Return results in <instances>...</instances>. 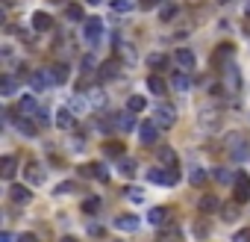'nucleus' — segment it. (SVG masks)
<instances>
[{"instance_id":"obj_2","label":"nucleus","mask_w":250,"mask_h":242,"mask_svg":"<svg viewBox=\"0 0 250 242\" xmlns=\"http://www.w3.org/2000/svg\"><path fill=\"white\" fill-rule=\"evenodd\" d=\"M153 183H162V186H176L180 183V175H176V168H168V171H162V168H150V175H147Z\"/></svg>"},{"instance_id":"obj_51","label":"nucleus","mask_w":250,"mask_h":242,"mask_svg":"<svg viewBox=\"0 0 250 242\" xmlns=\"http://www.w3.org/2000/svg\"><path fill=\"white\" fill-rule=\"evenodd\" d=\"M53 3H62V0H53Z\"/></svg>"},{"instance_id":"obj_5","label":"nucleus","mask_w":250,"mask_h":242,"mask_svg":"<svg viewBox=\"0 0 250 242\" xmlns=\"http://www.w3.org/2000/svg\"><path fill=\"white\" fill-rule=\"evenodd\" d=\"M153 121H156L159 127H171V124L176 121L174 107H165V103H159V107H156V113H153Z\"/></svg>"},{"instance_id":"obj_44","label":"nucleus","mask_w":250,"mask_h":242,"mask_svg":"<svg viewBox=\"0 0 250 242\" xmlns=\"http://www.w3.org/2000/svg\"><path fill=\"white\" fill-rule=\"evenodd\" d=\"M106 154H109V157H121V145H118V148L109 145V148H106Z\"/></svg>"},{"instance_id":"obj_21","label":"nucleus","mask_w":250,"mask_h":242,"mask_svg":"<svg viewBox=\"0 0 250 242\" xmlns=\"http://www.w3.org/2000/svg\"><path fill=\"white\" fill-rule=\"evenodd\" d=\"M147 222H150V225H165V222H168V210H162V207H153V210L147 213Z\"/></svg>"},{"instance_id":"obj_43","label":"nucleus","mask_w":250,"mask_h":242,"mask_svg":"<svg viewBox=\"0 0 250 242\" xmlns=\"http://www.w3.org/2000/svg\"><path fill=\"white\" fill-rule=\"evenodd\" d=\"M18 242H39V236H35V233H21Z\"/></svg>"},{"instance_id":"obj_52","label":"nucleus","mask_w":250,"mask_h":242,"mask_svg":"<svg viewBox=\"0 0 250 242\" xmlns=\"http://www.w3.org/2000/svg\"><path fill=\"white\" fill-rule=\"evenodd\" d=\"M221 3H230V0H221Z\"/></svg>"},{"instance_id":"obj_41","label":"nucleus","mask_w":250,"mask_h":242,"mask_svg":"<svg viewBox=\"0 0 250 242\" xmlns=\"http://www.w3.org/2000/svg\"><path fill=\"white\" fill-rule=\"evenodd\" d=\"M91 68H94V56L88 53V56H83V71L88 74V71H91Z\"/></svg>"},{"instance_id":"obj_6","label":"nucleus","mask_w":250,"mask_h":242,"mask_svg":"<svg viewBox=\"0 0 250 242\" xmlns=\"http://www.w3.org/2000/svg\"><path fill=\"white\" fill-rule=\"evenodd\" d=\"M174 59H176V65H180V71H191V68L197 65V59H194V53L189 48H176Z\"/></svg>"},{"instance_id":"obj_20","label":"nucleus","mask_w":250,"mask_h":242,"mask_svg":"<svg viewBox=\"0 0 250 242\" xmlns=\"http://www.w3.org/2000/svg\"><path fill=\"white\" fill-rule=\"evenodd\" d=\"M56 124H59L62 130H71V127H74V115H71V110H59V113H56Z\"/></svg>"},{"instance_id":"obj_53","label":"nucleus","mask_w":250,"mask_h":242,"mask_svg":"<svg viewBox=\"0 0 250 242\" xmlns=\"http://www.w3.org/2000/svg\"><path fill=\"white\" fill-rule=\"evenodd\" d=\"M118 242H121V239H118Z\"/></svg>"},{"instance_id":"obj_8","label":"nucleus","mask_w":250,"mask_h":242,"mask_svg":"<svg viewBox=\"0 0 250 242\" xmlns=\"http://www.w3.org/2000/svg\"><path fill=\"white\" fill-rule=\"evenodd\" d=\"M29 83H32L35 92H44L47 86H53V74L50 71H35V74H29Z\"/></svg>"},{"instance_id":"obj_42","label":"nucleus","mask_w":250,"mask_h":242,"mask_svg":"<svg viewBox=\"0 0 250 242\" xmlns=\"http://www.w3.org/2000/svg\"><path fill=\"white\" fill-rule=\"evenodd\" d=\"M65 192H74V183H59L56 186V195H65Z\"/></svg>"},{"instance_id":"obj_3","label":"nucleus","mask_w":250,"mask_h":242,"mask_svg":"<svg viewBox=\"0 0 250 242\" xmlns=\"http://www.w3.org/2000/svg\"><path fill=\"white\" fill-rule=\"evenodd\" d=\"M138 139H141V145H156V139H159V124H156V121H141V124H138Z\"/></svg>"},{"instance_id":"obj_4","label":"nucleus","mask_w":250,"mask_h":242,"mask_svg":"<svg viewBox=\"0 0 250 242\" xmlns=\"http://www.w3.org/2000/svg\"><path fill=\"white\" fill-rule=\"evenodd\" d=\"M233 198L238 201V204H244L247 198H250V180H247V175L244 171H235V180H233Z\"/></svg>"},{"instance_id":"obj_49","label":"nucleus","mask_w":250,"mask_h":242,"mask_svg":"<svg viewBox=\"0 0 250 242\" xmlns=\"http://www.w3.org/2000/svg\"><path fill=\"white\" fill-rule=\"evenodd\" d=\"M244 15H247V18H250V3H247V9H244Z\"/></svg>"},{"instance_id":"obj_50","label":"nucleus","mask_w":250,"mask_h":242,"mask_svg":"<svg viewBox=\"0 0 250 242\" xmlns=\"http://www.w3.org/2000/svg\"><path fill=\"white\" fill-rule=\"evenodd\" d=\"M86 3H100V0H86Z\"/></svg>"},{"instance_id":"obj_22","label":"nucleus","mask_w":250,"mask_h":242,"mask_svg":"<svg viewBox=\"0 0 250 242\" xmlns=\"http://www.w3.org/2000/svg\"><path fill=\"white\" fill-rule=\"evenodd\" d=\"M147 89H150L153 95H165V80H162L159 74H150V77H147Z\"/></svg>"},{"instance_id":"obj_23","label":"nucleus","mask_w":250,"mask_h":242,"mask_svg":"<svg viewBox=\"0 0 250 242\" xmlns=\"http://www.w3.org/2000/svg\"><path fill=\"white\" fill-rule=\"evenodd\" d=\"M115 12H121V15H127V12H132L135 9V0H112V3H109Z\"/></svg>"},{"instance_id":"obj_38","label":"nucleus","mask_w":250,"mask_h":242,"mask_svg":"<svg viewBox=\"0 0 250 242\" xmlns=\"http://www.w3.org/2000/svg\"><path fill=\"white\" fill-rule=\"evenodd\" d=\"M233 242H250V227H241V230H235Z\"/></svg>"},{"instance_id":"obj_9","label":"nucleus","mask_w":250,"mask_h":242,"mask_svg":"<svg viewBox=\"0 0 250 242\" xmlns=\"http://www.w3.org/2000/svg\"><path fill=\"white\" fill-rule=\"evenodd\" d=\"M230 157H233L235 162H244V160L250 157V145H247L244 139H238V145H235V139H230Z\"/></svg>"},{"instance_id":"obj_14","label":"nucleus","mask_w":250,"mask_h":242,"mask_svg":"<svg viewBox=\"0 0 250 242\" xmlns=\"http://www.w3.org/2000/svg\"><path fill=\"white\" fill-rule=\"evenodd\" d=\"M118 74H121V65H118L115 59H109V62L100 65V77H103V80H115Z\"/></svg>"},{"instance_id":"obj_36","label":"nucleus","mask_w":250,"mask_h":242,"mask_svg":"<svg viewBox=\"0 0 250 242\" xmlns=\"http://www.w3.org/2000/svg\"><path fill=\"white\" fill-rule=\"evenodd\" d=\"M88 97H91V100H88V103H91V107H103V103H106V95H103L100 89H94V92H91Z\"/></svg>"},{"instance_id":"obj_1","label":"nucleus","mask_w":250,"mask_h":242,"mask_svg":"<svg viewBox=\"0 0 250 242\" xmlns=\"http://www.w3.org/2000/svg\"><path fill=\"white\" fill-rule=\"evenodd\" d=\"M83 39H86V45H97L103 39V21L100 18H86L83 21Z\"/></svg>"},{"instance_id":"obj_25","label":"nucleus","mask_w":250,"mask_h":242,"mask_svg":"<svg viewBox=\"0 0 250 242\" xmlns=\"http://www.w3.org/2000/svg\"><path fill=\"white\" fill-rule=\"evenodd\" d=\"M200 210H203V213L218 210V198H215V195H203V198H200Z\"/></svg>"},{"instance_id":"obj_19","label":"nucleus","mask_w":250,"mask_h":242,"mask_svg":"<svg viewBox=\"0 0 250 242\" xmlns=\"http://www.w3.org/2000/svg\"><path fill=\"white\" fill-rule=\"evenodd\" d=\"M15 89H18L15 77H12V74H6V77H3V83H0V95H3V97H12V95H15Z\"/></svg>"},{"instance_id":"obj_12","label":"nucleus","mask_w":250,"mask_h":242,"mask_svg":"<svg viewBox=\"0 0 250 242\" xmlns=\"http://www.w3.org/2000/svg\"><path fill=\"white\" fill-rule=\"evenodd\" d=\"M50 27H53V21H50V15H47V12H32V30L47 32Z\"/></svg>"},{"instance_id":"obj_46","label":"nucleus","mask_w":250,"mask_h":242,"mask_svg":"<svg viewBox=\"0 0 250 242\" xmlns=\"http://www.w3.org/2000/svg\"><path fill=\"white\" fill-rule=\"evenodd\" d=\"M235 216H238V213L233 210V207H227V210H224V219H227V222H230V219H235Z\"/></svg>"},{"instance_id":"obj_18","label":"nucleus","mask_w":250,"mask_h":242,"mask_svg":"<svg viewBox=\"0 0 250 242\" xmlns=\"http://www.w3.org/2000/svg\"><path fill=\"white\" fill-rule=\"evenodd\" d=\"M189 183H191V186H203V183H206V168H200V165L189 168Z\"/></svg>"},{"instance_id":"obj_11","label":"nucleus","mask_w":250,"mask_h":242,"mask_svg":"<svg viewBox=\"0 0 250 242\" xmlns=\"http://www.w3.org/2000/svg\"><path fill=\"white\" fill-rule=\"evenodd\" d=\"M15 171H18V160L12 154L3 157V162H0V175H3V180H12L15 177Z\"/></svg>"},{"instance_id":"obj_33","label":"nucleus","mask_w":250,"mask_h":242,"mask_svg":"<svg viewBox=\"0 0 250 242\" xmlns=\"http://www.w3.org/2000/svg\"><path fill=\"white\" fill-rule=\"evenodd\" d=\"M39 168H42L39 162H29V165H27V175H29L32 183H39V180H42V171H39Z\"/></svg>"},{"instance_id":"obj_48","label":"nucleus","mask_w":250,"mask_h":242,"mask_svg":"<svg viewBox=\"0 0 250 242\" xmlns=\"http://www.w3.org/2000/svg\"><path fill=\"white\" fill-rule=\"evenodd\" d=\"M62 242H77V239L74 236H62Z\"/></svg>"},{"instance_id":"obj_26","label":"nucleus","mask_w":250,"mask_h":242,"mask_svg":"<svg viewBox=\"0 0 250 242\" xmlns=\"http://www.w3.org/2000/svg\"><path fill=\"white\" fill-rule=\"evenodd\" d=\"M176 12H180V9H176L174 3H168V6H162V9H159V21H162V24H165V21H174V18H176Z\"/></svg>"},{"instance_id":"obj_15","label":"nucleus","mask_w":250,"mask_h":242,"mask_svg":"<svg viewBox=\"0 0 250 242\" xmlns=\"http://www.w3.org/2000/svg\"><path fill=\"white\" fill-rule=\"evenodd\" d=\"M171 83H174L176 92H189V89H191V77H189V71H176V74L171 77Z\"/></svg>"},{"instance_id":"obj_7","label":"nucleus","mask_w":250,"mask_h":242,"mask_svg":"<svg viewBox=\"0 0 250 242\" xmlns=\"http://www.w3.org/2000/svg\"><path fill=\"white\" fill-rule=\"evenodd\" d=\"M115 230H124V233H132V230H138L141 227V219L138 216H115Z\"/></svg>"},{"instance_id":"obj_13","label":"nucleus","mask_w":250,"mask_h":242,"mask_svg":"<svg viewBox=\"0 0 250 242\" xmlns=\"http://www.w3.org/2000/svg\"><path fill=\"white\" fill-rule=\"evenodd\" d=\"M233 50H235L233 45H221V48L215 50V65H218V68H227L230 59H233Z\"/></svg>"},{"instance_id":"obj_40","label":"nucleus","mask_w":250,"mask_h":242,"mask_svg":"<svg viewBox=\"0 0 250 242\" xmlns=\"http://www.w3.org/2000/svg\"><path fill=\"white\" fill-rule=\"evenodd\" d=\"M35 118H39V124L44 127V124H50V113L47 110H39V113H35Z\"/></svg>"},{"instance_id":"obj_39","label":"nucleus","mask_w":250,"mask_h":242,"mask_svg":"<svg viewBox=\"0 0 250 242\" xmlns=\"http://www.w3.org/2000/svg\"><path fill=\"white\" fill-rule=\"evenodd\" d=\"M215 177H218L221 183H230V180H235V177L230 175V171H224V168H218V171H215Z\"/></svg>"},{"instance_id":"obj_31","label":"nucleus","mask_w":250,"mask_h":242,"mask_svg":"<svg viewBox=\"0 0 250 242\" xmlns=\"http://www.w3.org/2000/svg\"><path fill=\"white\" fill-rule=\"evenodd\" d=\"M227 80H230V89H238V86H241V77H238V68L227 65Z\"/></svg>"},{"instance_id":"obj_17","label":"nucleus","mask_w":250,"mask_h":242,"mask_svg":"<svg viewBox=\"0 0 250 242\" xmlns=\"http://www.w3.org/2000/svg\"><path fill=\"white\" fill-rule=\"evenodd\" d=\"M9 198H12L15 204H27V201L32 198V192H29L27 186H21V183H15V186L9 189Z\"/></svg>"},{"instance_id":"obj_45","label":"nucleus","mask_w":250,"mask_h":242,"mask_svg":"<svg viewBox=\"0 0 250 242\" xmlns=\"http://www.w3.org/2000/svg\"><path fill=\"white\" fill-rule=\"evenodd\" d=\"M159 3V0H141V9H153Z\"/></svg>"},{"instance_id":"obj_37","label":"nucleus","mask_w":250,"mask_h":242,"mask_svg":"<svg viewBox=\"0 0 250 242\" xmlns=\"http://www.w3.org/2000/svg\"><path fill=\"white\" fill-rule=\"evenodd\" d=\"M18 130H21L24 136H35V133H39V130H35V127L27 121V118H21V121H18Z\"/></svg>"},{"instance_id":"obj_10","label":"nucleus","mask_w":250,"mask_h":242,"mask_svg":"<svg viewBox=\"0 0 250 242\" xmlns=\"http://www.w3.org/2000/svg\"><path fill=\"white\" fill-rule=\"evenodd\" d=\"M18 113H21V115H35V113H39V100H35L32 95H24V97L18 100Z\"/></svg>"},{"instance_id":"obj_34","label":"nucleus","mask_w":250,"mask_h":242,"mask_svg":"<svg viewBox=\"0 0 250 242\" xmlns=\"http://www.w3.org/2000/svg\"><path fill=\"white\" fill-rule=\"evenodd\" d=\"M100 210V198H86L83 201V213H97Z\"/></svg>"},{"instance_id":"obj_27","label":"nucleus","mask_w":250,"mask_h":242,"mask_svg":"<svg viewBox=\"0 0 250 242\" xmlns=\"http://www.w3.org/2000/svg\"><path fill=\"white\" fill-rule=\"evenodd\" d=\"M118 171H121V175H124V177H132V175H135V162L124 157V160L118 162Z\"/></svg>"},{"instance_id":"obj_35","label":"nucleus","mask_w":250,"mask_h":242,"mask_svg":"<svg viewBox=\"0 0 250 242\" xmlns=\"http://www.w3.org/2000/svg\"><path fill=\"white\" fill-rule=\"evenodd\" d=\"M118 124H121V130H132V127H135V121H132V113H124V115H118Z\"/></svg>"},{"instance_id":"obj_24","label":"nucleus","mask_w":250,"mask_h":242,"mask_svg":"<svg viewBox=\"0 0 250 242\" xmlns=\"http://www.w3.org/2000/svg\"><path fill=\"white\" fill-rule=\"evenodd\" d=\"M50 74H53V83H65V80H68V65H62V62L53 65V68H50Z\"/></svg>"},{"instance_id":"obj_32","label":"nucleus","mask_w":250,"mask_h":242,"mask_svg":"<svg viewBox=\"0 0 250 242\" xmlns=\"http://www.w3.org/2000/svg\"><path fill=\"white\" fill-rule=\"evenodd\" d=\"M147 65H150V68H165L168 59H165V53H150V56H147Z\"/></svg>"},{"instance_id":"obj_30","label":"nucleus","mask_w":250,"mask_h":242,"mask_svg":"<svg viewBox=\"0 0 250 242\" xmlns=\"http://www.w3.org/2000/svg\"><path fill=\"white\" fill-rule=\"evenodd\" d=\"M68 21H86V15H83V6L80 3H74V6H68Z\"/></svg>"},{"instance_id":"obj_16","label":"nucleus","mask_w":250,"mask_h":242,"mask_svg":"<svg viewBox=\"0 0 250 242\" xmlns=\"http://www.w3.org/2000/svg\"><path fill=\"white\" fill-rule=\"evenodd\" d=\"M145 107H147V100L141 97V95H130V97H127V113L138 115V113H145Z\"/></svg>"},{"instance_id":"obj_28","label":"nucleus","mask_w":250,"mask_h":242,"mask_svg":"<svg viewBox=\"0 0 250 242\" xmlns=\"http://www.w3.org/2000/svg\"><path fill=\"white\" fill-rule=\"evenodd\" d=\"M124 195H127V201H132V204H141V198H145V192H141L138 186H127Z\"/></svg>"},{"instance_id":"obj_47","label":"nucleus","mask_w":250,"mask_h":242,"mask_svg":"<svg viewBox=\"0 0 250 242\" xmlns=\"http://www.w3.org/2000/svg\"><path fill=\"white\" fill-rule=\"evenodd\" d=\"M0 242H15V236H12V233H6V230H3V233H0Z\"/></svg>"},{"instance_id":"obj_29","label":"nucleus","mask_w":250,"mask_h":242,"mask_svg":"<svg viewBox=\"0 0 250 242\" xmlns=\"http://www.w3.org/2000/svg\"><path fill=\"white\" fill-rule=\"evenodd\" d=\"M159 160H162V162H168L171 168H176V154H174L171 148H159Z\"/></svg>"}]
</instances>
